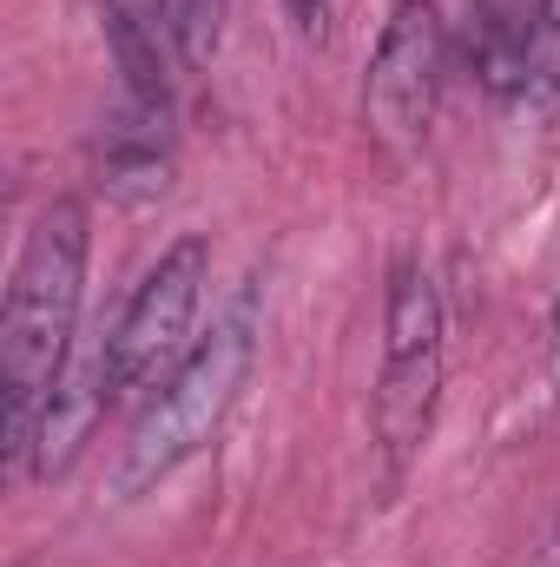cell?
<instances>
[{
    "label": "cell",
    "instance_id": "obj_4",
    "mask_svg": "<svg viewBox=\"0 0 560 567\" xmlns=\"http://www.w3.org/2000/svg\"><path fill=\"white\" fill-rule=\"evenodd\" d=\"M442 73H448V27L435 13V0H396L363 80V120L370 140L396 158L422 152L435 106H442Z\"/></svg>",
    "mask_w": 560,
    "mask_h": 567
},
{
    "label": "cell",
    "instance_id": "obj_8",
    "mask_svg": "<svg viewBox=\"0 0 560 567\" xmlns=\"http://www.w3.org/2000/svg\"><path fill=\"white\" fill-rule=\"evenodd\" d=\"M528 13H535V0H475L468 7V66L501 100H515V86H521Z\"/></svg>",
    "mask_w": 560,
    "mask_h": 567
},
{
    "label": "cell",
    "instance_id": "obj_13",
    "mask_svg": "<svg viewBox=\"0 0 560 567\" xmlns=\"http://www.w3.org/2000/svg\"><path fill=\"white\" fill-rule=\"evenodd\" d=\"M548 567H560V528H554V542H548Z\"/></svg>",
    "mask_w": 560,
    "mask_h": 567
},
{
    "label": "cell",
    "instance_id": "obj_1",
    "mask_svg": "<svg viewBox=\"0 0 560 567\" xmlns=\"http://www.w3.org/2000/svg\"><path fill=\"white\" fill-rule=\"evenodd\" d=\"M86 251H93V218L80 198H53L7 284L0 310V390H7V462H33V435L46 416L53 383L73 363V330H80V297H86Z\"/></svg>",
    "mask_w": 560,
    "mask_h": 567
},
{
    "label": "cell",
    "instance_id": "obj_11",
    "mask_svg": "<svg viewBox=\"0 0 560 567\" xmlns=\"http://www.w3.org/2000/svg\"><path fill=\"white\" fill-rule=\"evenodd\" d=\"M290 7V20L303 27V33H317V20H323V0H283Z\"/></svg>",
    "mask_w": 560,
    "mask_h": 567
},
{
    "label": "cell",
    "instance_id": "obj_3",
    "mask_svg": "<svg viewBox=\"0 0 560 567\" xmlns=\"http://www.w3.org/2000/svg\"><path fill=\"white\" fill-rule=\"evenodd\" d=\"M442 396V290L422 258H403L390 271V310H383V377H376V449L390 475L416 462L422 435L435 423Z\"/></svg>",
    "mask_w": 560,
    "mask_h": 567
},
{
    "label": "cell",
    "instance_id": "obj_10",
    "mask_svg": "<svg viewBox=\"0 0 560 567\" xmlns=\"http://www.w3.org/2000/svg\"><path fill=\"white\" fill-rule=\"evenodd\" d=\"M158 7V27H165V40H172V53L198 73V66H211L218 60V47H225V13H231V0H152Z\"/></svg>",
    "mask_w": 560,
    "mask_h": 567
},
{
    "label": "cell",
    "instance_id": "obj_12",
    "mask_svg": "<svg viewBox=\"0 0 560 567\" xmlns=\"http://www.w3.org/2000/svg\"><path fill=\"white\" fill-rule=\"evenodd\" d=\"M548 370H554V390H560V290H554V317H548Z\"/></svg>",
    "mask_w": 560,
    "mask_h": 567
},
{
    "label": "cell",
    "instance_id": "obj_5",
    "mask_svg": "<svg viewBox=\"0 0 560 567\" xmlns=\"http://www.w3.org/2000/svg\"><path fill=\"white\" fill-rule=\"evenodd\" d=\"M205 271H211V245L205 238H178L139 278V290L126 297L120 323L106 330V370H113L120 396L145 390V383H165L178 370L191 317H198V297H205Z\"/></svg>",
    "mask_w": 560,
    "mask_h": 567
},
{
    "label": "cell",
    "instance_id": "obj_9",
    "mask_svg": "<svg viewBox=\"0 0 560 567\" xmlns=\"http://www.w3.org/2000/svg\"><path fill=\"white\" fill-rule=\"evenodd\" d=\"M515 100L535 106V113H554L560 106V0H535V13H528V47H521Z\"/></svg>",
    "mask_w": 560,
    "mask_h": 567
},
{
    "label": "cell",
    "instance_id": "obj_2",
    "mask_svg": "<svg viewBox=\"0 0 560 567\" xmlns=\"http://www.w3.org/2000/svg\"><path fill=\"white\" fill-rule=\"evenodd\" d=\"M251 357H258L251 303H238L225 323H211V330L178 357V370L158 383V396L145 403V416L133 423L126 449H120V468H113L120 502L158 488L172 468H185V462L225 429L238 390H245V377H251Z\"/></svg>",
    "mask_w": 560,
    "mask_h": 567
},
{
    "label": "cell",
    "instance_id": "obj_6",
    "mask_svg": "<svg viewBox=\"0 0 560 567\" xmlns=\"http://www.w3.org/2000/svg\"><path fill=\"white\" fill-rule=\"evenodd\" d=\"M113 396H120V390H113L106 330H100V343H93L80 363H66V377H60L53 396H46V416H40V435H33V475H40V482H53V475L73 468V455L86 449V435L100 429V416H106Z\"/></svg>",
    "mask_w": 560,
    "mask_h": 567
},
{
    "label": "cell",
    "instance_id": "obj_7",
    "mask_svg": "<svg viewBox=\"0 0 560 567\" xmlns=\"http://www.w3.org/2000/svg\"><path fill=\"white\" fill-rule=\"evenodd\" d=\"M100 185L120 205H145L172 185V106L126 100L100 133Z\"/></svg>",
    "mask_w": 560,
    "mask_h": 567
}]
</instances>
